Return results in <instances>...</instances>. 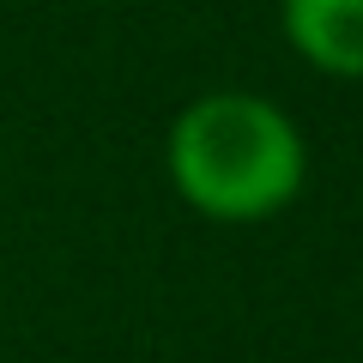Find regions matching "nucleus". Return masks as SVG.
Listing matches in <instances>:
<instances>
[{
    "mask_svg": "<svg viewBox=\"0 0 363 363\" xmlns=\"http://www.w3.org/2000/svg\"><path fill=\"white\" fill-rule=\"evenodd\" d=\"M169 188L212 224H267L297 206L309 182V140L260 91H206L182 104L164 140Z\"/></svg>",
    "mask_w": 363,
    "mask_h": 363,
    "instance_id": "obj_1",
    "label": "nucleus"
},
{
    "mask_svg": "<svg viewBox=\"0 0 363 363\" xmlns=\"http://www.w3.org/2000/svg\"><path fill=\"white\" fill-rule=\"evenodd\" d=\"M285 43L327 79H363V0H279Z\"/></svg>",
    "mask_w": 363,
    "mask_h": 363,
    "instance_id": "obj_2",
    "label": "nucleus"
}]
</instances>
